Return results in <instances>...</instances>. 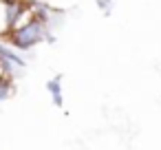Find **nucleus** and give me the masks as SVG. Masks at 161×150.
<instances>
[{"instance_id": "20e7f679", "label": "nucleus", "mask_w": 161, "mask_h": 150, "mask_svg": "<svg viewBox=\"0 0 161 150\" xmlns=\"http://www.w3.org/2000/svg\"><path fill=\"white\" fill-rule=\"evenodd\" d=\"M47 91L51 93L53 104H55L58 108H62V106H64V97H62V75L49 80V82H47Z\"/></svg>"}, {"instance_id": "7ed1b4c3", "label": "nucleus", "mask_w": 161, "mask_h": 150, "mask_svg": "<svg viewBox=\"0 0 161 150\" xmlns=\"http://www.w3.org/2000/svg\"><path fill=\"white\" fill-rule=\"evenodd\" d=\"M27 14V5L25 3H18V5H7L5 7V22H7V29H16L20 18Z\"/></svg>"}, {"instance_id": "f257e3e1", "label": "nucleus", "mask_w": 161, "mask_h": 150, "mask_svg": "<svg viewBox=\"0 0 161 150\" xmlns=\"http://www.w3.org/2000/svg\"><path fill=\"white\" fill-rule=\"evenodd\" d=\"M42 40H49V31H47V22L38 20V18H29L25 25H18L16 29L9 31V42L14 49L27 51L33 49L36 44H40Z\"/></svg>"}, {"instance_id": "0eeeda50", "label": "nucleus", "mask_w": 161, "mask_h": 150, "mask_svg": "<svg viewBox=\"0 0 161 150\" xmlns=\"http://www.w3.org/2000/svg\"><path fill=\"white\" fill-rule=\"evenodd\" d=\"M0 3L7 7V5H18V3H22V0H0Z\"/></svg>"}, {"instance_id": "39448f33", "label": "nucleus", "mask_w": 161, "mask_h": 150, "mask_svg": "<svg viewBox=\"0 0 161 150\" xmlns=\"http://www.w3.org/2000/svg\"><path fill=\"white\" fill-rule=\"evenodd\" d=\"M11 93H14V84H11V80H9L7 75H0V102L9 99Z\"/></svg>"}, {"instance_id": "f03ea898", "label": "nucleus", "mask_w": 161, "mask_h": 150, "mask_svg": "<svg viewBox=\"0 0 161 150\" xmlns=\"http://www.w3.org/2000/svg\"><path fill=\"white\" fill-rule=\"evenodd\" d=\"M0 66H3L7 73H14V69H25L27 62H25V58H20V53H16L14 49L0 44Z\"/></svg>"}, {"instance_id": "423d86ee", "label": "nucleus", "mask_w": 161, "mask_h": 150, "mask_svg": "<svg viewBox=\"0 0 161 150\" xmlns=\"http://www.w3.org/2000/svg\"><path fill=\"white\" fill-rule=\"evenodd\" d=\"M110 5H113V0H97V7L106 11V16L110 14Z\"/></svg>"}]
</instances>
